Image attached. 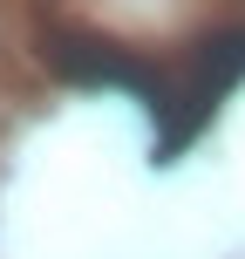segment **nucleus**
Returning a JSON list of instances; mask_svg holds the SVG:
<instances>
[{
  "mask_svg": "<svg viewBox=\"0 0 245 259\" xmlns=\"http://www.w3.org/2000/svg\"><path fill=\"white\" fill-rule=\"evenodd\" d=\"M245 82V27H232V34H211L205 48L191 55V68H184L177 82H164V96H157V164H170V157H184L198 137L211 130V116H218V103L232 96Z\"/></svg>",
  "mask_w": 245,
  "mask_h": 259,
  "instance_id": "obj_1",
  "label": "nucleus"
},
{
  "mask_svg": "<svg viewBox=\"0 0 245 259\" xmlns=\"http://www.w3.org/2000/svg\"><path fill=\"white\" fill-rule=\"evenodd\" d=\"M48 55H55V68H62V82H75V89H129V96H143V103L164 96L157 68H143L136 55L109 48V41H55Z\"/></svg>",
  "mask_w": 245,
  "mask_h": 259,
  "instance_id": "obj_2",
  "label": "nucleus"
}]
</instances>
